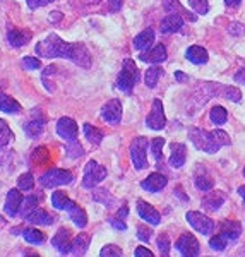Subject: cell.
I'll list each match as a JSON object with an SVG mask.
<instances>
[{
    "instance_id": "cell-1",
    "label": "cell",
    "mask_w": 245,
    "mask_h": 257,
    "mask_svg": "<svg viewBox=\"0 0 245 257\" xmlns=\"http://www.w3.org/2000/svg\"><path fill=\"white\" fill-rule=\"evenodd\" d=\"M35 50L40 57H45V59H67L84 69L91 65V53L84 43H65L57 35H48L36 45Z\"/></svg>"
},
{
    "instance_id": "cell-2",
    "label": "cell",
    "mask_w": 245,
    "mask_h": 257,
    "mask_svg": "<svg viewBox=\"0 0 245 257\" xmlns=\"http://www.w3.org/2000/svg\"><path fill=\"white\" fill-rule=\"evenodd\" d=\"M189 138H190L192 144L199 149V151L211 153V155L219 151V146L216 144L213 132H206V131L197 128V127H190L189 128Z\"/></svg>"
},
{
    "instance_id": "cell-3",
    "label": "cell",
    "mask_w": 245,
    "mask_h": 257,
    "mask_svg": "<svg viewBox=\"0 0 245 257\" xmlns=\"http://www.w3.org/2000/svg\"><path fill=\"white\" fill-rule=\"evenodd\" d=\"M72 180H74V175L69 170H64V168H52L40 177V184L43 185L45 189H55V187H60V185H67Z\"/></svg>"
},
{
    "instance_id": "cell-4",
    "label": "cell",
    "mask_w": 245,
    "mask_h": 257,
    "mask_svg": "<svg viewBox=\"0 0 245 257\" xmlns=\"http://www.w3.org/2000/svg\"><path fill=\"white\" fill-rule=\"evenodd\" d=\"M138 77H139V72H138V67H136L134 60L126 59L124 60V67L118 74L117 88L129 94L132 91V88L136 86V82H138Z\"/></svg>"
},
{
    "instance_id": "cell-5",
    "label": "cell",
    "mask_w": 245,
    "mask_h": 257,
    "mask_svg": "<svg viewBox=\"0 0 245 257\" xmlns=\"http://www.w3.org/2000/svg\"><path fill=\"white\" fill-rule=\"evenodd\" d=\"M148 139L146 138H136L131 144V158L136 170L148 168Z\"/></svg>"
},
{
    "instance_id": "cell-6",
    "label": "cell",
    "mask_w": 245,
    "mask_h": 257,
    "mask_svg": "<svg viewBox=\"0 0 245 257\" xmlns=\"http://www.w3.org/2000/svg\"><path fill=\"white\" fill-rule=\"evenodd\" d=\"M106 178V168L101 167L98 161H88L84 168V177H82V185L86 189H93L96 187L99 182H103Z\"/></svg>"
},
{
    "instance_id": "cell-7",
    "label": "cell",
    "mask_w": 245,
    "mask_h": 257,
    "mask_svg": "<svg viewBox=\"0 0 245 257\" xmlns=\"http://www.w3.org/2000/svg\"><path fill=\"white\" fill-rule=\"evenodd\" d=\"M189 225L194 228L196 231H199L201 235H209L211 231H214V221L211 218H207L206 214L199 213V211H189L185 214Z\"/></svg>"
},
{
    "instance_id": "cell-8",
    "label": "cell",
    "mask_w": 245,
    "mask_h": 257,
    "mask_svg": "<svg viewBox=\"0 0 245 257\" xmlns=\"http://www.w3.org/2000/svg\"><path fill=\"white\" fill-rule=\"evenodd\" d=\"M146 125L151 131H161L167 125V117H165V110H163V103L160 99L153 101V108L149 111L148 118H146Z\"/></svg>"
},
{
    "instance_id": "cell-9",
    "label": "cell",
    "mask_w": 245,
    "mask_h": 257,
    "mask_svg": "<svg viewBox=\"0 0 245 257\" xmlns=\"http://www.w3.org/2000/svg\"><path fill=\"white\" fill-rule=\"evenodd\" d=\"M175 247H177V250L185 257H196V255H199V250H201V248H199L197 238L189 233L182 235V237L177 240Z\"/></svg>"
},
{
    "instance_id": "cell-10",
    "label": "cell",
    "mask_w": 245,
    "mask_h": 257,
    "mask_svg": "<svg viewBox=\"0 0 245 257\" xmlns=\"http://www.w3.org/2000/svg\"><path fill=\"white\" fill-rule=\"evenodd\" d=\"M77 132H79L77 123L74 122L72 118L62 117L59 122H57V134H59L64 141H67V143L77 139Z\"/></svg>"
},
{
    "instance_id": "cell-11",
    "label": "cell",
    "mask_w": 245,
    "mask_h": 257,
    "mask_svg": "<svg viewBox=\"0 0 245 257\" xmlns=\"http://www.w3.org/2000/svg\"><path fill=\"white\" fill-rule=\"evenodd\" d=\"M101 118L110 123H118L122 120V103L118 99H110L101 108Z\"/></svg>"
},
{
    "instance_id": "cell-12",
    "label": "cell",
    "mask_w": 245,
    "mask_h": 257,
    "mask_svg": "<svg viewBox=\"0 0 245 257\" xmlns=\"http://www.w3.org/2000/svg\"><path fill=\"white\" fill-rule=\"evenodd\" d=\"M168 184V178L163 175V173H151L148 178H144L141 182V187L148 192H160L161 189H165Z\"/></svg>"
},
{
    "instance_id": "cell-13",
    "label": "cell",
    "mask_w": 245,
    "mask_h": 257,
    "mask_svg": "<svg viewBox=\"0 0 245 257\" xmlns=\"http://www.w3.org/2000/svg\"><path fill=\"white\" fill-rule=\"evenodd\" d=\"M21 204H23V194H21V189H11L9 194H7L6 199V213L9 214L11 218H14L16 214H19Z\"/></svg>"
},
{
    "instance_id": "cell-14",
    "label": "cell",
    "mask_w": 245,
    "mask_h": 257,
    "mask_svg": "<svg viewBox=\"0 0 245 257\" xmlns=\"http://www.w3.org/2000/svg\"><path fill=\"white\" fill-rule=\"evenodd\" d=\"M138 214H139V218H143L144 221H148V223H151V225H160V221H161V216H160V213L153 208L151 204H148L146 201H138Z\"/></svg>"
},
{
    "instance_id": "cell-15",
    "label": "cell",
    "mask_w": 245,
    "mask_h": 257,
    "mask_svg": "<svg viewBox=\"0 0 245 257\" xmlns=\"http://www.w3.org/2000/svg\"><path fill=\"white\" fill-rule=\"evenodd\" d=\"M70 230L69 228H60L59 231L55 233V237L52 238V245L60 252V254H69L70 250Z\"/></svg>"
},
{
    "instance_id": "cell-16",
    "label": "cell",
    "mask_w": 245,
    "mask_h": 257,
    "mask_svg": "<svg viewBox=\"0 0 245 257\" xmlns=\"http://www.w3.org/2000/svg\"><path fill=\"white\" fill-rule=\"evenodd\" d=\"M184 26V18L180 14H168L167 18L161 21V33L163 35H172V33H177L182 30Z\"/></svg>"
},
{
    "instance_id": "cell-17",
    "label": "cell",
    "mask_w": 245,
    "mask_h": 257,
    "mask_svg": "<svg viewBox=\"0 0 245 257\" xmlns=\"http://www.w3.org/2000/svg\"><path fill=\"white\" fill-rule=\"evenodd\" d=\"M167 57L168 53L165 45H156L153 50H148L146 53H141V60L149 62V64H161V62L167 60Z\"/></svg>"
},
{
    "instance_id": "cell-18",
    "label": "cell",
    "mask_w": 245,
    "mask_h": 257,
    "mask_svg": "<svg viewBox=\"0 0 245 257\" xmlns=\"http://www.w3.org/2000/svg\"><path fill=\"white\" fill-rule=\"evenodd\" d=\"M187 160V148L182 143L172 144V155H170V167L172 168H182Z\"/></svg>"
},
{
    "instance_id": "cell-19",
    "label": "cell",
    "mask_w": 245,
    "mask_h": 257,
    "mask_svg": "<svg viewBox=\"0 0 245 257\" xmlns=\"http://www.w3.org/2000/svg\"><path fill=\"white\" fill-rule=\"evenodd\" d=\"M26 219L31 223V225H38V226H50L55 223V216H52L50 213H47L45 209H40V208H36L33 213L28 214Z\"/></svg>"
},
{
    "instance_id": "cell-20",
    "label": "cell",
    "mask_w": 245,
    "mask_h": 257,
    "mask_svg": "<svg viewBox=\"0 0 245 257\" xmlns=\"http://www.w3.org/2000/svg\"><path fill=\"white\" fill-rule=\"evenodd\" d=\"M163 7H165V11L170 12V14H180L182 18H185V19H189V21H196L197 19V16L192 14V12H189L187 9H184V7H182V4L178 2V0H165Z\"/></svg>"
},
{
    "instance_id": "cell-21",
    "label": "cell",
    "mask_w": 245,
    "mask_h": 257,
    "mask_svg": "<svg viewBox=\"0 0 245 257\" xmlns=\"http://www.w3.org/2000/svg\"><path fill=\"white\" fill-rule=\"evenodd\" d=\"M153 41H155V31H153V30H144L143 33H139V35L136 36L134 41H132V45H134L136 50L144 52V50H149V47L153 45Z\"/></svg>"
},
{
    "instance_id": "cell-22",
    "label": "cell",
    "mask_w": 245,
    "mask_h": 257,
    "mask_svg": "<svg viewBox=\"0 0 245 257\" xmlns=\"http://www.w3.org/2000/svg\"><path fill=\"white\" fill-rule=\"evenodd\" d=\"M223 202H225V194L218 192V190H209V194L202 199V204L207 211H218Z\"/></svg>"
},
{
    "instance_id": "cell-23",
    "label": "cell",
    "mask_w": 245,
    "mask_h": 257,
    "mask_svg": "<svg viewBox=\"0 0 245 257\" xmlns=\"http://www.w3.org/2000/svg\"><path fill=\"white\" fill-rule=\"evenodd\" d=\"M31 40V33L30 31H23V30H11L9 35H7V41H9L11 47L19 48L24 47L28 41Z\"/></svg>"
},
{
    "instance_id": "cell-24",
    "label": "cell",
    "mask_w": 245,
    "mask_h": 257,
    "mask_svg": "<svg viewBox=\"0 0 245 257\" xmlns=\"http://www.w3.org/2000/svg\"><path fill=\"white\" fill-rule=\"evenodd\" d=\"M185 57H187V60H190L196 65H202L207 62V52L202 47H199V45H192V47L187 48Z\"/></svg>"
},
{
    "instance_id": "cell-25",
    "label": "cell",
    "mask_w": 245,
    "mask_h": 257,
    "mask_svg": "<svg viewBox=\"0 0 245 257\" xmlns=\"http://www.w3.org/2000/svg\"><path fill=\"white\" fill-rule=\"evenodd\" d=\"M88 247H89V237L86 233H81L79 237H76L70 243V250L69 254L72 255H84L88 252Z\"/></svg>"
},
{
    "instance_id": "cell-26",
    "label": "cell",
    "mask_w": 245,
    "mask_h": 257,
    "mask_svg": "<svg viewBox=\"0 0 245 257\" xmlns=\"http://www.w3.org/2000/svg\"><path fill=\"white\" fill-rule=\"evenodd\" d=\"M52 204H53V208L59 209V211H69L76 202L70 201L62 190H55V192L52 194Z\"/></svg>"
},
{
    "instance_id": "cell-27",
    "label": "cell",
    "mask_w": 245,
    "mask_h": 257,
    "mask_svg": "<svg viewBox=\"0 0 245 257\" xmlns=\"http://www.w3.org/2000/svg\"><path fill=\"white\" fill-rule=\"evenodd\" d=\"M69 216L77 228H84L88 225V214H86V211L82 208H79L77 204H74L72 208L69 209Z\"/></svg>"
},
{
    "instance_id": "cell-28",
    "label": "cell",
    "mask_w": 245,
    "mask_h": 257,
    "mask_svg": "<svg viewBox=\"0 0 245 257\" xmlns=\"http://www.w3.org/2000/svg\"><path fill=\"white\" fill-rule=\"evenodd\" d=\"M0 111H6V113H19L21 105L14 98L7 96L6 93H0Z\"/></svg>"
},
{
    "instance_id": "cell-29",
    "label": "cell",
    "mask_w": 245,
    "mask_h": 257,
    "mask_svg": "<svg viewBox=\"0 0 245 257\" xmlns=\"http://www.w3.org/2000/svg\"><path fill=\"white\" fill-rule=\"evenodd\" d=\"M82 131H84L86 139H88L89 143L93 144V146H98V144H101V141H103V132L99 131L98 127L91 125V123H84Z\"/></svg>"
},
{
    "instance_id": "cell-30",
    "label": "cell",
    "mask_w": 245,
    "mask_h": 257,
    "mask_svg": "<svg viewBox=\"0 0 245 257\" xmlns=\"http://www.w3.org/2000/svg\"><path fill=\"white\" fill-rule=\"evenodd\" d=\"M93 201H96L98 204H103L106 208H111L115 202V197L108 192L106 189H94L93 190Z\"/></svg>"
},
{
    "instance_id": "cell-31",
    "label": "cell",
    "mask_w": 245,
    "mask_h": 257,
    "mask_svg": "<svg viewBox=\"0 0 245 257\" xmlns=\"http://www.w3.org/2000/svg\"><path fill=\"white\" fill-rule=\"evenodd\" d=\"M23 237H24L26 242L35 243V245H40V243L45 242L43 231L36 230V228H24V230H23Z\"/></svg>"
},
{
    "instance_id": "cell-32",
    "label": "cell",
    "mask_w": 245,
    "mask_h": 257,
    "mask_svg": "<svg viewBox=\"0 0 245 257\" xmlns=\"http://www.w3.org/2000/svg\"><path fill=\"white\" fill-rule=\"evenodd\" d=\"M43 128H45L43 120H31V122H28L26 125H24V131H26V134L30 136L31 139L40 138V136L43 134Z\"/></svg>"
},
{
    "instance_id": "cell-33",
    "label": "cell",
    "mask_w": 245,
    "mask_h": 257,
    "mask_svg": "<svg viewBox=\"0 0 245 257\" xmlns=\"http://www.w3.org/2000/svg\"><path fill=\"white\" fill-rule=\"evenodd\" d=\"M221 231L226 235L230 240H236L240 237V231H242V226H240V223L236 221H225L221 225Z\"/></svg>"
},
{
    "instance_id": "cell-34",
    "label": "cell",
    "mask_w": 245,
    "mask_h": 257,
    "mask_svg": "<svg viewBox=\"0 0 245 257\" xmlns=\"http://www.w3.org/2000/svg\"><path fill=\"white\" fill-rule=\"evenodd\" d=\"M161 76H163V69L161 67H156V65L155 67H149L146 70V76H144V82H146L148 88H155Z\"/></svg>"
},
{
    "instance_id": "cell-35",
    "label": "cell",
    "mask_w": 245,
    "mask_h": 257,
    "mask_svg": "<svg viewBox=\"0 0 245 257\" xmlns=\"http://www.w3.org/2000/svg\"><path fill=\"white\" fill-rule=\"evenodd\" d=\"M36 208H38V197H36V196L24 197V199H23V204H21L19 213H21V216L26 219L28 214L33 213V211H35Z\"/></svg>"
},
{
    "instance_id": "cell-36",
    "label": "cell",
    "mask_w": 245,
    "mask_h": 257,
    "mask_svg": "<svg viewBox=\"0 0 245 257\" xmlns=\"http://www.w3.org/2000/svg\"><path fill=\"white\" fill-rule=\"evenodd\" d=\"M209 118H211V122H213L214 125H223V123H226L228 113H226V110L223 108V106H214V108H211Z\"/></svg>"
},
{
    "instance_id": "cell-37",
    "label": "cell",
    "mask_w": 245,
    "mask_h": 257,
    "mask_svg": "<svg viewBox=\"0 0 245 257\" xmlns=\"http://www.w3.org/2000/svg\"><path fill=\"white\" fill-rule=\"evenodd\" d=\"M48 160H50V153L45 146L36 148L31 155V161L35 165H45V163H48Z\"/></svg>"
},
{
    "instance_id": "cell-38",
    "label": "cell",
    "mask_w": 245,
    "mask_h": 257,
    "mask_svg": "<svg viewBox=\"0 0 245 257\" xmlns=\"http://www.w3.org/2000/svg\"><path fill=\"white\" fill-rule=\"evenodd\" d=\"M12 138H14V134H12L11 127L7 125L6 120L0 118V146H7L12 141Z\"/></svg>"
},
{
    "instance_id": "cell-39",
    "label": "cell",
    "mask_w": 245,
    "mask_h": 257,
    "mask_svg": "<svg viewBox=\"0 0 245 257\" xmlns=\"http://www.w3.org/2000/svg\"><path fill=\"white\" fill-rule=\"evenodd\" d=\"M228 242H230V238L226 237L225 233H218V235H214L213 238H211V242H209V245L213 250H225L226 245H228Z\"/></svg>"
},
{
    "instance_id": "cell-40",
    "label": "cell",
    "mask_w": 245,
    "mask_h": 257,
    "mask_svg": "<svg viewBox=\"0 0 245 257\" xmlns=\"http://www.w3.org/2000/svg\"><path fill=\"white\" fill-rule=\"evenodd\" d=\"M18 187L21 190H31L35 187V177L31 173H23L19 178H18Z\"/></svg>"
},
{
    "instance_id": "cell-41",
    "label": "cell",
    "mask_w": 245,
    "mask_h": 257,
    "mask_svg": "<svg viewBox=\"0 0 245 257\" xmlns=\"http://www.w3.org/2000/svg\"><path fill=\"white\" fill-rule=\"evenodd\" d=\"M163 146H165L163 138H156V139L151 141V149H153V155H155L156 161L163 160Z\"/></svg>"
},
{
    "instance_id": "cell-42",
    "label": "cell",
    "mask_w": 245,
    "mask_h": 257,
    "mask_svg": "<svg viewBox=\"0 0 245 257\" xmlns=\"http://www.w3.org/2000/svg\"><path fill=\"white\" fill-rule=\"evenodd\" d=\"M189 6L192 7V11L196 12V14H207V11H209V2L207 0H189Z\"/></svg>"
},
{
    "instance_id": "cell-43",
    "label": "cell",
    "mask_w": 245,
    "mask_h": 257,
    "mask_svg": "<svg viewBox=\"0 0 245 257\" xmlns=\"http://www.w3.org/2000/svg\"><path fill=\"white\" fill-rule=\"evenodd\" d=\"M84 155V149H82L81 143L76 139V141H70L69 143V148H67V156L69 158H79V156Z\"/></svg>"
},
{
    "instance_id": "cell-44",
    "label": "cell",
    "mask_w": 245,
    "mask_h": 257,
    "mask_svg": "<svg viewBox=\"0 0 245 257\" xmlns=\"http://www.w3.org/2000/svg\"><path fill=\"white\" fill-rule=\"evenodd\" d=\"M213 180H211L207 175H199L196 177V187L199 190H202V192H209L211 189H213Z\"/></svg>"
},
{
    "instance_id": "cell-45",
    "label": "cell",
    "mask_w": 245,
    "mask_h": 257,
    "mask_svg": "<svg viewBox=\"0 0 245 257\" xmlns=\"http://www.w3.org/2000/svg\"><path fill=\"white\" fill-rule=\"evenodd\" d=\"M156 243H158V248H160V254L167 257L170 254V248H172V243H170L168 235L167 233L160 235V237H158V242Z\"/></svg>"
},
{
    "instance_id": "cell-46",
    "label": "cell",
    "mask_w": 245,
    "mask_h": 257,
    "mask_svg": "<svg viewBox=\"0 0 245 257\" xmlns=\"http://www.w3.org/2000/svg\"><path fill=\"white\" fill-rule=\"evenodd\" d=\"M101 257H120L122 255V248L117 245H105L99 252Z\"/></svg>"
},
{
    "instance_id": "cell-47",
    "label": "cell",
    "mask_w": 245,
    "mask_h": 257,
    "mask_svg": "<svg viewBox=\"0 0 245 257\" xmlns=\"http://www.w3.org/2000/svg\"><path fill=\"white\" fill-rule=\"evenodd\" d=\"M23 67L28 70H36L41 67V62H40V59H35V57H24Z\"/></svg>"
},
{
    "instance_id": "cell-48",
    "label": "cell",
    "mask_w": 245,
    "mask_h": 257,
    "mask_svg": "<svg viewBox=\"0 0 245 257\" xmlns=\"http://www.w3.org/2000/svg\"><path fill=\"white\" fill-rule=\"evenodd\" d=\"M225 89V96L231 101H240V91L236 88H223Z\"/></svg>"
},
{
    "instance_id": "cell-49",
    "label": "cell",
    "mask_w": 245,
    "mask_h": 257,
    "mask_svg": "<svg viewBox=\"0 0 245 257\" xmlns=\"http://www.w3.org/2000/svg\"><path fill=\"white\" fill-rule=\"evenodd\" d=\"M26 2L30 9H40V7H45V6H48V4H52L53 0H26Z\"/></svg>"
},
{
    "instance_id": "cell-50",
    "label": "cell",
    "mask_w": 245,
    "mask_h": 257,
    "mask_svg": "<svg viewBox=\"0 0 245 257\" xmlns=\"http://www.w3.org/2000/svg\"><path fill=\"white\" fill-rule=\"evenodd\" d=\"M228 33H230V35H233V36H240V35H243V26H242V24H238V23H233L230 28H228Z\"/></svg>"
},
{
    "instance_id": "cell-51",
    "label": "cell",
    "mask_w": 245,
    "mask_h": 257,
    "mask_svg": "<svg viewBox=\"0 0 245 257\" xmlns=\"http://www.w3.org/2000/svg\"><path fill=\"white\" fill-rule=\"evenodd\" d=\"M138 237H139L141 240H143V242H149V238H151V230H148V228L139 226Z\"/></svg>"
},
{
    "instance_id": "cell-52",
    "label": "cell",
    "mask_w": 245,
    "mask_h": 257,
    "mask_svg": "<svg viewBox=\"0 0 245 257\" xmlns=\"http://www.w3.org/2000/svg\"><path fill=\"white\" fill-rule=\"evenodd\" d=\"M110 223H111V226H113L115 230H120V231H126L127 230V225L124 223V219H120V218H113Z\"/></svg>"
},
{
    "instance_id": "cell-53",
    "label": "cell",
    "mask_w": 245,
    "mask_h": 257,
    "mask_svg": "<svg viewBox=\"0 0 245 257\" xmlns=\"http://www.w3.org/2000/svg\"><path fill=\"white\" fill-rule=\"evenodd\" d=\"M134 254L138 255V257H143V255L144 257H153V252L149 250V248H144V247H139L138 250L134 252Z\"/></svg>"
},
{
    "instance_id": "cell-54",
    "label": "cell",
    "mask_w": 245,
    "mask_h": 257,
    "mask_svg": "<svg viewBox=\"0 0 245 257\" xmlns=\"http://www.w3.org/2000/svg\"><path fill=\"white\" fill-rule=\"evenodd\" d=\"M108 4H110L111 12H118L120 7H122V0H108Z\"/></svg>"
},
{
    "instance_id": "cell-55",
    "label": "cell",
    "mask_w": 245,
    "mask_h": 257,
    "mask_svg": "<svg viewBox=\"0 0 245 257\" xmlns=\"http://www.w3.org/2000/svg\"><path fill=\"white\" fill-rule=\"evenodd\" d=\"M235 81L240 82V84H245V67L242 70H238V72L235 74Z\"/></svg>"
},
{
    "instance_id": "cell-56",
    "label": "cell",
    "mask_w": 245,
    "mask_h": 257,
    "mask_svg": "<svg viewBox=\"0 0 245 257\" xmlns=\"http://www.w3.org/2000/svg\"><path fill=\"white\" fill-rule=\"evenodd\" d=\"M48 19L52 21V23H59V21L62 19V12H59V11H53L52 14L48 16Z\"/></svg>"
},
{
    "instance_id": "cell-57",
    "label": "cell",
    "mask_w": 245,
    "mask_h": 257,
    "mask_svg": "<svg viewBox=\"0 0 245 257\" xmlns=\"http://www.w3.org/2000/svg\"><path fill=\"white\" fill-rule=\"evenodd\" d=\"M129 214V208L126 204L122 206V209H118V213H117V218H120V219H124Z\"/></svg>"
},
{
    "instance_id": "cell-58",
    "label": "cell",
    "mask_w": 245,
    "mask_h": 257,
    "mask_svg": "<svg viewBox=\"0 0 245 257\" xmlns=\"http://www.w3.org/2000/svg\"><path fill=\"white\" fill-rule=\"evenodd\" d=\"M175 79L178 82H185V81H189V76H185L184 72H180V70H178V72H175Z\"/></svg>"
},
{
    "instance_id": "cell-59",
    "label": "cell",
    "mask_w": 245,
    "mask_h": 257,
    "mask_svg": "<svg viewBox=\"0 0 245 257\" xmlns=\"http://www.w3.org/2000/svg\"><path fill=\"white\" fill-rule=\"evenodd\" d=\"M240 2H242V0H225V4L228 7H236V6H240Z\"/></svg>"
},
{
    "instance_id": "cell-60",
    "label": "cell",
    "mask_w": 245,
    "mask_h": 257,
    "mask_svg": "<svg viewBox=\"0 0 245 257\" xmlns=\"http://www.w3.org/2000/svg\"><path fill=\"white\" fill-rule=\"evenodd\" d=\"M238 194L242 196V199L245 201V187H240V189H238Z\"/></svg>"
},
{
    "instance_id": "cell-61",
    "label": "cell",
    "mask_w": 245,
    "mask_h": 257,
    "mask_svg": "<svg viewBox=\"0 0 245 257\" xmlns=\"http://www.w3.org/2000/svg\"><path fill=\"white\" fill-rule=\"evenodd\" d=\"M243 177H245V168H243Z\"/></svg>"
}]
</instances>
